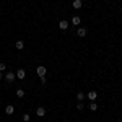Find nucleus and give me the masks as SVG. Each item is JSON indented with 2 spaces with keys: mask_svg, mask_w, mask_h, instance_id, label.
Masks as SVG:
<instances>
[{
  "mask_svg": "<svg viewBox=\"0 0 122 122\" xmlns=\"http://www.w3.org/2000/svg\"><path fill=\"white\" fill-rule=\"evenodd\" d=\"M15 75H16V78H18V80H25V78H26V72H25L23 68L16 70V73H15Z\"/></svg>",
  "mask_w": 122,
  "mask_h": 122,
  "instance_id": "obj_1",
  "label": "nucleus"
},
{
  "mask_svg": "<svg viewBox=\"0 0 122 122\" xmlns=\"http://www.w3.org/2000/svg\"><path fill=\"white\" fill-rule=\"evenodd\" d=\"M36 73H37L39 77H44V75H46V67H44V65H39V67L36 68Z\"/></svg>",
  "mask_w": 122,
  "mask_h": 122,
  "instance_id": "obj_2",
  "label": "nucleus"
},
{
  "mask_svg": "<svg viewBox=\"0 0 122 122\" xmlns=\"http://www.w3.org/2000/svg\"><path fill=\"white\" fill-rule=\"evenodd\" d=\"M15 78H16V75H15L13 72H8V73L5 75V80H7V81H13Z\"/></svg>",
  "mask_w": 122,
  "mask_h": 122,
  "instance_id": "obj_3",
  "label": "nucleus"
},
{
  "mask_svg": "<svg viewBox=\"0 0 122 122\" xmlns=\"http://www.w3.org/2000/svg\"><path fill=\"white\" fill-rule=\"evenodd\" d=\"M36 114H37L39 117H44V116H46V109H44L42 106H39V107L36 109Z\"/></svg>",
  "mask_w": 122,
  "mask_h": 122,
  "instance_id": "obj_4",
  "label": "nucleus"
},
{
  "mask_svg": "<svg viewBox=\"0 0 122 122\" xmlns=\"http://www.w3.org/2000/svg\"><path fill=\"white\" fill-rule=\"evenodd\" d=\"M72 5H73V8L80 10V8L83 7V2H81V0H73V3H72Z\"/></svg>",
  "mask_w": 122,
  "mask_h": 122,
  "instance_id": "obj_5",
  "label": "nucleus"
},
{
  "mask_svg": "<svg viewBox=\"0 0 122 122\" xmlns=\"http://www.w3.org/2000/svg\"><path fill=\"white\" fill-rule=\"evenodd\" d=\"M77 36H78V37H85V36H86V30H85V28H78Z\"/></svg>",
  "mask_w": 122,
  "mask_h": 122,
  "instance_id": "obj_6",
  "label": "nucleus"
},
{
  "mask_svg": "<svg viewBox=\"0 0 122 122\" xmlns=\"http://www.w3.org/2000/svg\"><path fill=\"white\" fill-rule=\"evenodd\" d=\"M86 96H88V99H90V101H94V99L98 98V93H96V91H90Z\"/></svg>",
  "mask_w": 122,
  "mask_h": 122,
  "instance_id": "obj_7",
  "label": "nucleus"
},
{
  "mask_svg": "<svg viewBox=\"0 0 122 122\" xmlns=\"http://www.w3.org/2000/svg\"><path fill=\"white\" fill-rule=\"evenodd\" d=\"M13 111H15V107H13L11 104H8V106L5 107V112H7L8 116H11V114H13Z\"/></svg>",
  "mask_w": 122,
  "mask_h": 122,
  "instance_id": "obj_8",
  "label": "nucleus"
},
{
  "mask_svg": "<svg viewBox=\"0 0 122 122\" xmlns=\"http://www.w3.org/2000/svg\"><path fill=\"white\" fill-rule=\"evenodd\" d=\"M59 28H60V30H67V28H68V23H67L65 20H62V21H59Z\"/></svg>",
  "mask_w": 122,
  "mask_h": 122,
  "instance_id": "obj_9",
  "label": "nucleus"
},
{
  "mask_svg": "<svg viewBox=\"0 0 122 122\" xmlns=\"http://www.w3.org/2000/svg\"><path fill=\"white\" fill-rule=\"evenodd\" d=\"M72 23H73L75 26H78V25L81 23V20H80V16H73V18H72Z\"/></svg>",
  "mask_w": 122,
  "mask_h": 122,
  "instance_id": "obj_10",
  "label": "nucleus"
},
{
  "mask_svg": "<svg viewBox=\"0 0 122 122\" xmlns=\"http://www.w3.org/2000/svg\"><path fill=\"white\" fill-rule=\"evenodd\" d=\"M77 99H78V101H83V99H85V93L78 91V93H77Z\"/></svg>",
  "mask_w": 122,
  "mask_h": 122,
  "instance_id": "obj_11",
  "label": "nucleus"
},
{
  "mask_svg": "<svg viewBox=\"0 0 122 122\" xmlns=\"http://www.w3.org/2000/svg\"><path fill=\"white\" fill-rule=\"evenodd\" d=\"M15 47H16V49H23V47H25V42H23V41H16Z\"/></svg>",
  "mask_w": 122,
  "mask_h": 122,
  "instance_id": "obj_12",
  "label": "nucleus"
},
{
  "mask_svg": "<svg viewBox=\"0 0 122 122\" xmlns=\"http://www.w3.org/2000/svg\"><path fill=\"white\" fill-rule=\"evenodd\" d=\"M16 96H18V98H23V96H25V90H21V88L16 90Z\"/></svg>",
  "mask_w": 122,
  "mask_h": 122,
  "instance_id": "obj_13",
  "label": "nucleus"
},
{
  "mask_svg": "<svg viewBox=\"0 0 122 122\" xmlns=\"http://www.w3.org/2000/svg\"><path fill=\"white\" fill-rule=\"evenodd\" d=\"M96 109H98V104H96V103H90V111H96Z\"/></svg>",
  "mask_w": 122,
  "mask_h": 122,
  "instance_id": "obj_14",
  "label": "nucleus"
},
{
  "mask_svg": "<svg viewBox=\"0 0 122 122\" xmlns=\"http://www.w3.org/2000/svg\"><path fill=\"white\" fill-rule=\"evenodd\" d=\"M83 107H85L83 103H78V104H77V109H78V111H83Z\"/></svg>",
  "mask_w": 122,
  "mask_h": 122,
  "instance_id": "obj_15",
  "label": "nucleus"
},
{
  "mask_svg": "<svg viewBox=\"0 0 122 122\" xmlns=\"http://www.w3.org/2000/svg\"><path fill=\"white\" fill-rule=\"evenodd\" d=\"M30 119H31L30 114H25V116H23V121H25V122H30Z\"/></svg>",
  "mask_w": 122,
  "mask_h": 122,
  "instance_id": "obj_16",
  "label": "nucleus"
},
{
  "mask_svg": "<svg viewBox=\"0 0 122 122\" xmlns=\"http://www.w3.org/2000/svg\"><path fill=\"white\" fill-rule=\"evenodd\" d=\"M5 68H7V65H5V63H3V62H0V72H3V70H5Z\"/></svg>",
  "mask_w": 122,
  "mask_h": 122,
  "instance_id": "obj_17",
  "label": "nucleus"
},
{
  "mask_svg": "<svg viewBox=\"0 0 122 122\" xmlns=\"http://www.w3.org/2000/svg\"><path fill=\"white\" fill-rule=\"evenodd\" d=\"M39 80H41V83H42V85L46 83V77H39Z\"/></svg>",
  "mask_w": 122,
  "mask_h": 122,
  "instance_id": "obj_18",
  "label": "nucleus"
},
{
  "mask_svg": "<svg viewBox=\"0 0 122 122\" xmlns=\"http://www.w3.org/2000/svg\"><path fill=\"white\" fill-rule=\"evenodd\" d=\"M0 78H2V72H0Z\"/></svg>",
  "mask_w": 122,
  "mask_h": 122,
  "instance_id": "obj_19",
  "label": "nucleus"
},
{
  "mask_svg": "<svg viewBox=\"0 0 122 122\" xmlns=\"http://www.w3.org/2000/svg\"><path fill=\"white\" fill-rule=\"evenodd\" d=\"M63 122H67V121H63Z\"/></svg>",
  "mask_w": 122,
  "mask_h": 122,
  "instance_id": "obj_20",
  "label": "nucleus"
}]
</instances>
